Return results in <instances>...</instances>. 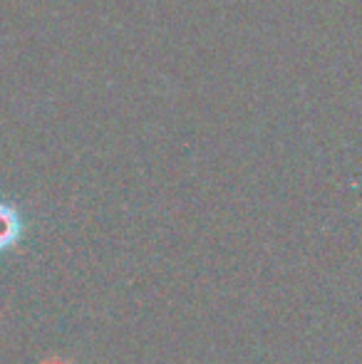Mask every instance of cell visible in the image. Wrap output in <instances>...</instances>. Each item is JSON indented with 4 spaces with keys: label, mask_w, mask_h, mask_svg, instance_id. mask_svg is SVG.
<instances>
[{
    "label": "cell",
    "mask_w": 362,
    "mask_h": 364,
    "mask_svg": "<svg viewBox=\"0 0 362 364\" xmlns=\"http://www.w3.org/2000/svg\"><path fill=\"white\" fill-rule=\"evenodd\" d=\"M23 216L8 201H0V253L10 250L20 238H23Z\"/></svg>",
    "instance_id": "1"
}]
</instances>
